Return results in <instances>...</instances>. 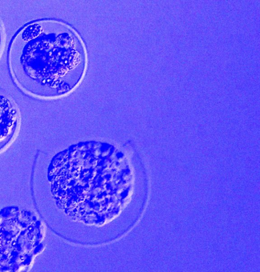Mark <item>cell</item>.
<instances>
[{"mask_svg":"<svg viewBox=\"0 0 260 272\" xmlns=\"http://www.w3.org/2000/svg\"><path fill=\"white\" fill-rule=\"evenodd\" d=\"M69 41L62 26L53 20H34L22 26L12 40L8 55L17 86L39 98L55 97L69 90L65 75L78 66L83 55L76 50L79 47L75 48L78 44Z\"/></svg>","mask_w":260,"mask_h":272,"instance_id":"6da1fadb","label":"cell"},{"mask_svg":"<svg viewBox=\"0 0 260 272\" xmlns=\"http://www.w3.org/2000/svg\"><path fill=\"white\" fill-rule=\"evenodd\" d=\"M43 233L32 211L15 206L0 210V269H26L42 248Z\"/></svg>","mask_w":260,"mask_h":272,"instance_id":"7a4b0ae2","label":"cell"},{"mask_svg":"<svg viewBox=\"0 0 260 272\" xmlns=\"http://www.w3.org/2000/svg\"><path fill=\"white\" fill-rule=\"evenodd\" d=\"M19 123V114L11 98L0 91V152L14 138Z\"/></svg>","mask_w":260,"mask_h":272,"instance_id":"3957f363","label":"cell"},{"mask_svg":"<svg viewBox=\"0 0 260 272\" xmlns=\"http://www.w3.org/2000/svg\"><path fill=\"white\" fill-rule=\"evenodd\" d=\"M5 43V32L2 22L0 21V56L3 52Z\"/></svg>","mask_w":260,"mask_h":272,"instance_id":"277c9868","label":"cell"}]
</instances>
